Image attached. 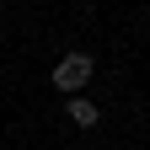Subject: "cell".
I'll list each match as a JSON object with an SVG mask.
<instances>
[{"label":"cell","instance_id":"6da1fadb","mask_svg":"<svg viewBox=\"0 0 150 150\" xmlns=\"http://www.w3.org/2000/svg\"><path fill=\"white\" fill-rule=\"evenodd\" d=\"M91 70H97V64H91V54H81V48H75V54H64V59L54 64V75H48V81H54V91L81 97V86L91 81Z\"/></svg>","mask_w":150,"mask_h":150},{"label":"cell","instance_id":"7a4b0ae2","mask_svg":"<svg viewBox=\"0 0 150 150\" xmlns=\"http://www.w3.org/2000/svg\"><path fill=\"white\" fill-rule=\"evenodd\" d=\"M64 107H70V123H81V129H97L102 118V107H91V97H70Z\"/></svg>","mask_w":150,"mask_h":150}]
</instances>
